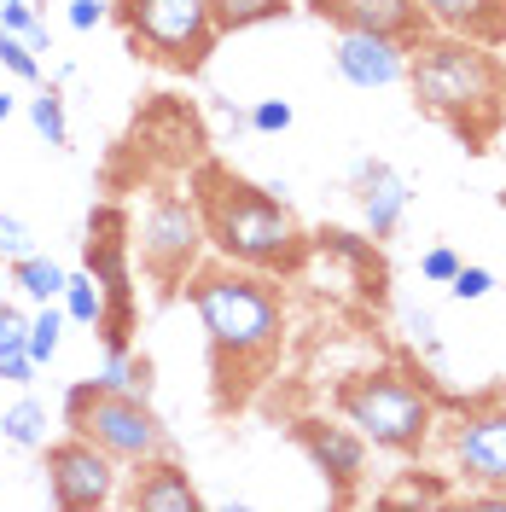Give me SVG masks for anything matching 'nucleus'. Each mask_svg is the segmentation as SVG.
Returning <instances> with one entry per match:
<instances>
[{
  "mask_svg": "<svg viewBox=\"0 0 506 512\" xmlns=\"http://www.w3.org/2000/svg\"><path fill=\"white\" fill-rule=\"evenodd\" d=\"M59 309L64 320H76V326H94L105 320V291H99V280L82 268V274H64V291H59Z\"/></svg>",
  "mask_w": 506,
  "mask_h": 512,
  "instance_id": "6ab92c4d",
  "label": "nucleus"
},
{
  "mask_svg": "<svg viewBox=\"0 0 506 512\" xmlns=\"http://www.w3.org/2000/svg\"><path fill=\"white\" fill-rule=\"evenodd\" d=\"M0 437L18 448H41L47 443V408L35 402V396H18L6 414H0Z\"/></svg>",
  "mask_w": 506,
  "mask_h": 512,
  "instance_id": "412c9836",
  "label": "nucleus"
},
{
  "mask_svg": "<svg viewBox=\"0 0 506 512\" xmlns=\"http://www.w3.org/2000/svg\"><path fill=\"white\" fill-rule=\"evenodd\" d=\"M297 443L315 460V472L332 483V495L349 501V489L367 478V437L355 425H326V419H297Z\"/></svg>",
  "mask_w": 506,
  "mask_h": 512,
  "instance_id": "9d476101",
  "label": "nucleus"
},
{
  "mask_svg": "<svg viewBox=\"0 0 506 512\" xmlns=\"http://www.w3.org/2000/svg\"><path fill=\"white\" fill-rule=\"evenodd\" d=\"M30 123L41 128V140H47V146H70V123H64L59 88H41V94L30 99Z\"/></svg>",
  "mask_w": 506,
  "mask_h": 512,
  "instance_id": "393cba45",
  "label": "nucleus"
},
{
  "mask_svg": "<svg viewBox=\"0 0 506 512\" xmlns=\"http://www.w3.org/2000/svg\"><path fill=\"white\" fill-rule=\"evenodd\" d=\"M291 117H297V111H291L285 99H256L251 111H245V123H251L256 134H285V128H291Z\"/></svg>",
  "mask_w": 506,
  "mask_h": 512,
  "instance_id": "bb28decb",
  "label": "nucleus"
},
{
  "mask_svg": "<svg viewBox=\"0 0 506 512\" xmlns=\"http://www.w3.org/2000/svg\"><path fill=\"white\" fill-rule=\"evenodd\" d=\"M187 297L204 332H210V355H216V373H233V367H256L268 361L274 344H280V297L239 274V268H210V274H192Z\"/></svg>",
  "mask_w": 506,
  "mask_h": 512,
  "instance_id": "7ed1b4c3",
  "label": "nucleus"
},
{
  "mask_svg": "<svg viewBox=\"0 0 506 512\" xmlns=\"http://www.w3.org/2000/svg\"><path fill=\"white\" fill-rule=\"evenodd\" d=\"M355 204L373 227V239H390L402 216H408V181L390 169V163H361L355 169Z\"/></svg>",
  "mask_w": 506,
  "mask_h": 512,
  "instance_id": "2eb2a0df",
  "label": "nucleus"
},
{
  "mask_svg": "<svg viewBox=\"0 0 506 512\" xmlns=\"http://www.w3.org/2000/svg\"><path fill=\"white\" fill-rule=\"evenodd\" d=\"M35 251V233L18 216H0V262H18V256Z\"/></svg>",
  "mask_w": 506,
  "mask_h": 512,
  "instance_id": "c85d7f7f",
  "label": "nucleus"
},
{
  "mask_svg": "<svg viewBox=\"0 0 506 512\" xmlns=\"http://www.w3.org/2000/svg\"><path fill=\"white\" fill-rule=\"evenodd\" d=\"M105 24V0H70V30H94Z\"/></svg>",
  "mask_w": 506,
  "mask_h": 512,
  "instance_id": "7c9ffc66",
  "label": "nucleus"
},
{
  "mask_svg": "<svg viewBox=\"0 0 506 512\" xmlns=\"http://www.w3.org/2000/svg\"><path fill=\"white\" fill-rule=\"evenodd\" d=\"M198 216H204V239L239 268L291 274L303 262V227L291 222V210L227 169L198 175Z\"/></svg>",
  "mask_w": 506,
  "mask_h": 512,
  "instance_id": "f03ea898",
  "label": "nucleus"
},
{
  "mask_svg": "<svg viewBox=\"0 0 506 512\" xmlns=\"http://www.w3.org/2000/svg\"><path fill=\"white\" fill-rule=\"evenodd\" d=\"M12 111H18V99H12V94H6V88H0V123H6Z\"/></svg>",
  "mask_w": 506,
  "mask_h": 512,
  "instance_id": "2f4dec72",
  "label": "nucleus"
},
{
  "mask_svg": "<svg viewBox=\"0 0 506 512\" xmlns=\"http://www.w3.org/2000/svg\"><path fill=\"white\" fill-rule=\"evenodd\" d=\"M128 35L175 70H198L216 47V6L210 0H123Z\"/></svg>",
  "mask_w": 506,
  "mask_h": 512,
  "instance_id": "423d86ee",
  "label": "nucleus"
},
{
  "mask_svg": "<svg viewBox=\"0 0 506 512\" xmlns=\"http://www.w3.org/2000/svg\"><path fill=\"white\" fill-rule=\"evenodd\" d=\"M198 245H204V216L192 198H158L140 222V262L146 274L163 280V286H181L198 262Z\"/></svg>",
  "mask_w": 506,
  "mask_h": 512,
  "instance_id": "6e6552de",
  "label": "nucleus"
},
{
  "mask_svg": "<svg viewBox=\"0 0 506 512\" xmlns=\"http://www.w3.org/2000/svg\"><path fill=\"white\" fill-rule=\"evenodd\" d=\"M128 222L123 210H99L88 227V274L105 291V320H99V338L105 344H128L134 332V274H128Z\"/></svg>",
  "mask_w": 506,
  "mask_h": 512,
  "instance_id": "0eeeda50",
  "label": "nucleus"
},
{
  "mask_svg": "<svg viewBox=\"0 0 506 512\" xmlns=\"http://www.w3.org/2000/svg\"><path fill=\"white\" fill-rule=\"evenodd\" d=\"M123 507H134V512H192V507H204V501H198V489H192L187 472H181L169 454H158V460H140Z\"/></svg>",
  "mask_w": 506,
  "mask_h": 512,
  "instance_id": "4468645a",
  "label": "nucleus"
},
{
  "mask_svg": "<svg viewBox=\"0 0 506 512\" xmlns=\"http://www.w3.org/2000/svg\"><path fill=\"white\" fill-rule=\"evenodd\" d=\"M454 268H460V256L448 251V245H437V251L419 256V274H425L431 286H448V280H454Z\"/></svg>",
  "mask_w": 506,
  "mask_h": 512,
  "instance_id": "c756f323",
  "label": "nucleus"
},
{
  "mask_svg": "<svg viewBox=\"0 0 506 512\" xmlns=\"http://www.w3.org/2000/svg\"><path fill=\"white\" fill-rule=\"evenodd\" d=\"M59 332H64V309L59 303H41L30 315V361L35 367H47L59 355Z\"/></svg>",
  "mask_w": 506,
  "mask_h": 512,
  "instance_id": "5701e85b",
  "label": "nucleus"
},
{
  "mask_svg": "<svg viewBox=\"0 0 506 512\" xmlns=\"http://www.w3.org/2000/svg\"><path fill=\"white\" fill-rule=\"evenodd\" d=\"M0 64H6L18 82H41V59L30 53V41H24V35H12L6 24H0Z\"/></svg>",
  "mask_w": 506,
  "mask_h": 512,
  "instance_id": "a878e982",
  "label": "nucleus"
},
{
  "mask_svg": "<svg viewBox=\"0 0 506 512\" xmlns=\"http://www.w3.org/2000/svg\"><path fill=\"white\" fill-rule=\"evenodd\" d=\"M210 6H216V30H251L285 12V0H210Z\"/></svg>",
  "mask_w": 506,
  "mask_h": 512,
  "instance_id": "b1692460",
  "label": "nucleus"
},
{
  "mask_svg": "<svg viewBox=\"0 0 506 512\" xmlns=\"http://www.w3.org/2000/svg\"><path fill=\"white\" fill-rule=\"evenodd\" d=\"M64 419L76 437L99 443L117 466H140V460H158L169 454V437H163L158 414L146 408V396H123V390H99L94 379L76 384L64 396Z\"/></svg>",
  "mask_w": 506,
  "mask_h": 512,
  "instance_id": "39448f33",
  "label": "nucleus"
},
{
  "mask_svg": "<svg viewBox=\"0 0 506 512\" xmlns=\"http://www.w3.org/2000/svg\"><path fill=\"white\" fill-rule=\"evenodd\" d=\"M0 24H6L12 35H24V41H30L35 59H41V53H53V35H47V24L35 18L30 0H0Z\"/></svg>",
  "mask_w": 506,
  "mask_h": 512,
  "instance_id": "4be33fe9",
  "label": "nucleus"
},
{
  "mask_svg": "<svg viewBox=\"0 0 506 512\" xmlns=\"http://www.w3.org/2000/svg\"><path fill=\"white\" fill-rule=\"evenodd\" d=\"M448 291H454L460 303H483V297L495 291V274H489V268H466V262H460V268H454V280H448Z\"/></svg>",
  "mask_w": 506,
  "mask_h": 512,
  "instance_id": "cd10ccee",
  "label": "nucleus"
},
{
  "mask_svg": "<svg viewBox=\"0 0 506 512\" xmlns=\"http://www.w3.org/2000/svg\"><path fill=\"white\" fill-rule=\"evenodd\" d=\"M99 390H123V396H146L152 390V373H146V361H134L128 344H105V367H99Z\"/></svg>",
  "mask_w": 506,
  "mask_h": 512,
  "instance_id": "aec40b11",
  "label": "nucleus"
},
{
  "mask_svg": "<svg viewBox=\"0 0 506 512\" xmlns=\"http://www.w3.org/2000/svg\"><path fill=\"white\" fill-rule=\"evenodd\" d=\"M408 88L431 117L454 123L472 146H483L495 134V123L506 117V70L472 35L419 30L408 41Z\"/></svg>",
  "mask_w": 506,
  "mask_h": 512,
  "instance_id": "f257e3e1",
  "label": "nucleus"
},
{
  "mask_svg": "<svg viewBox=\"0 0 506 512\" xmlns=\"http://www.w3.org/2000/svg\"><path fill=\"white\" fill-rule=\"evenodd\" d=\"M338 414L367 437L373 448H396V454H408L431 437V396L408 379V373H361V379H349L338 390Z\"/></svg>",
  "mask_w": 506,
  "mask_h": 512,
  "instance_id": "20e7f679",
  "label": "nucleus"
},
{
  "mask_svg": "<svg viewBox=\"0 0 506 512\" xmlns=\"http://www.w3.org/2000/svg\"><path fill=\"white\" fill-rule=\"evenodd\" d=\"M47 489L64 512H94L117 501V460L88 437H64L47 448Z\"/></svg>",
  "mask_w": 506,
  "mask_h": 512,
  "instance_id": "1a4fd4ad",
  "label": "nucleus"
},
{
  "mask_svg": "<svg viewBox=\"0 0 506 512\" xmlns=\"http://www.w3.org/2000/svg\"><path fill=\"white\" fill-rule=\"evenodd\" d=\"M0 379L6 384H30L35 361H30V315L0 303Z\"/></svg>",
  "mask_w": 506,
  "mask_h": 512,
  "instance_id": "f3484780",
  "label": "nucleus"
},
{
  "mask_svg": "<svg viewBox=\"0 0 506 512\" xmlns=\"http://www.w3.org/2000/svg\"><path fill=\"white\" fill-rule=\"evenodd\" d=\"M64 274H70V268H59L53 256H41V251H30V256L12 262V286L24 291V297H35V303H59Z\"/></svg>",
  "mask_w": 506,
  "mask_h": 512,
  "instance_id": "a211bd4d",
  "label": "nucleus"
},
{
  "mask_svg": "<svg viewBox=\"0 0 506 512\" xmlns=\"http://www.w3.org/2000/svg\"><path fill=\"white\" fill-rule=\"evenodd\" d=\"M454 460H460L466 478L501 483L506 489V408L460 419V431H454Z\"/></svg>",
  "mask_w": 506,
  "mask_h": 512,
  "instance_id": "f8f14e48",
  "label": "nucleus"
},
{
  "mask_svg": "<svg viewBox=\"0 0 506 512\" xmlns=\"http://www.w3.org/2000/svg\"><path fill=\"white\" fill-rule=\"evenodd\" d=\"M419 12L454 35L483 41V47L489 41H506V0H419Z\"/></svg>",
  "mask_w": 506,
  "mask_h": 512,
  "instance_id": "dca6fc26",
  "label": "nucleus"
},
{
  "mask_svg": "<svg viewBox=\"0 0 506 512\" xmlns=\"http://www.w3.org/2000/svg\"><path fill=\"white\" fill-rule=\"evenodd\" d=\"M315 12L338 30H373V35H396V41H413L425 30L419 0H315Z\"/></svg>",
  "mask_w": 506,
  "mask_h": 512,
  "instance_id": "ddd939ff",
  "label": "nucleus"
},
{
  "mask_svg": "<svg viewBox=\"0 0 506 512\" xmlns=\"http://www.w3.org/2000/svg\"><path fill=\"white\" fill-rule=\"evenodd\" d=\"M332 64H338V76L355 82V88H390V82H402V76H408V47H402L396 35L338 30Z\"/></svg>",
  "mask_w": 506,
  "mask_h": 512,
  "instance_id": "9b49d317",
  "label": "nucleus"
}]
</instances>
